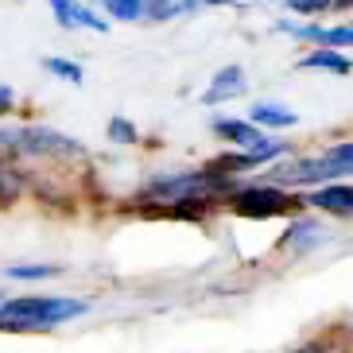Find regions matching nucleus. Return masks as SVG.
Here are the masks:
<instances>
[{
  "label": "nucleus",
  "instance_id": "1",
  "mask_svg": "<svg viewBox=\"0 0 353 353\" xmlns=\"http://www.w3.org/2000/svg\"><path fill=\"white\" fill-rule=\"evenodd\" d=\"M241 179H229L202 159L198 167H171V171H156L148 175L132 194V206H163V202H194V206H214L225 210L229 190Z\"/></svg>",
  "mask_w": 353,
  "mask_h": 353
},
{
  "label": "nucleus",
  "instance_id": "2",
  "mask_svg": "<svg viewBox=\"0 0 353 353\" xmlns=\"http://www.w3.org/2000/svg\"><path fill=\"white\" fill-rule=\"evenodd\" d=\"M0 152L23 159V163H85L90 152L78 136L63 132L54 125H43V121H20V125H0Z\"/></svg>",
  "mask_w": 353,
  "mask_h": 353
},
{
  "label": "nucleus",
  "instance_id": "3",
  "mask_svg": "<svg viewBox=\"0 0 353 353\" xmlns=\"http://www.w3.org/2000/svg\"><path fill=\"white\" fill-rule=\"evenodd\" d=\"M90 314L82 295H8L0 299V330H54Z\"/></svg>",
  "mask_w": 353,
  "mask_h": 353
},
{
  "label": "nucleus",
  "instance_id": "4",
  "mask_svg": "<svg viewBox=\"0 0 353 353\" xmlns=\"http://www.w3.org/2000/svg\"><path fill=\"white\" fill-rule=\"evenodd\" d=\"M225 210L233 218H245V221H280V218L288 221V218H295L299 210H307V198H303L299 190H288V187H280V183L249 175L229 190Z\"/></svg>",
  "mask_w": 353,
  "mask_h": 353
},
{
  "label": "nucleus",
  "instance_id": "5",
  "mask_svg": "<svg viewBox=\"0 0 353 353\" xmlns=\"http://www.w3.org/2000/svg\"><path fill=\"white\" fill-rule=\"evenodd\" d=\"M330 237L334 233H330V225H326L322 214H314V210H299L295 218H288L280 241H276V249L288 252V256H311V252L322 249Z\"/></svg>",
  "mask_w": 353,
  "mask_h": 353
},
{
  "label": "nucleus",
  "instance_id": "6",
  "mask_svg": "<svg viewBox=\"0 0 353 353\" xmlns=\"http://www.w3.org/2000/svg\"><path fill=\"white\" fill-rule=\"evenodd\" d=\"M249 90H252L249 70H245L241 63H225V66H218V70L210 74L206 85L198 90V105H202V109L237 105V101H245V97H249Z\"/></svg>",
  "mask_w": 353,
  "mask_h": 353
},
{
  "label": "nucleus",
  "instance_id": "7",
  "mask_svg": "<svg viewBox=\"0 0 353 353\" xmlns=\"http://www.w3.org/2000/svg\"><path fill=\"white\" fill-rule=\"evenodd\" d=\"M47 12H51L54 28L74 32V35H82V32L105 35L109 28H113V20L97 8L94 0H51V4H47Z\"/></svg>",
  "mask_w": 353,
  "mask_h": 353
},
{
  "label": "nucleus",
  "instance_id": "8",
  "mask_svg": "<svg viewBox=\"0 0 353 353\" xmlns=\"http://www.w3.org/2000/svg\"><path fill=\"white\" fill-rule=\"evenodd\" d=\"M307 210L322 214V218H353V179H334L322 187L307 190Z\"/></svg>",
  "mask_w": 353,
  "mask_h": 353
},
{
  "label": "nucleus",
  "instance_id": "9",
  "mask_svg": "<svg viewBox=\"0 0 353 353\" xmlns=\"http://www.w3.org/2000/svg\"><path fill=\"white\" fill-rule=\"evenodd\" d=\"M245 113L264 132H295L299 128V109H291L288 101H276V97H256V101H249Z\"/></svg>",
  "mask_w": 353,
  "mask_h": 353
},
{
  "label": "nucleus",
  "instance_id": "10",
  "mask_svg": "<svg viewBox=\"0 0 353 353\" xmlns=\"http://www.w3.org/2000/svg\"><path fill=\"white\" fill-rule=\"evenodd\" d=\"M299 70H311V74H330V78H350L353 74V51H342V47H307V51L295 59Z\"/></svg>",
  "mask_w": 353,
  "mask_h": 353
},
{
  "label": "nucleus",
  "instance_id": "11",
  "mask_svg": "<svg viewBox=\"0 0 353 353\" xmlns=\"http://www.w3.org/2000/svg\"><path fill=\"white\" fill-rule=\"evenodd\" d=\"M260 132H264V128L252 125L249 113H218L210 121V136H214L221 148H245V144H252Z\"/></svg>",
  "mask_w": 353,
  "mask_h": 353
},
{
  "label": "nucleus",
  "instance_id": "12",
  "mask_svg": "<svg viewBox=\"0 0 353 353\" xmlns=\"http://www.w3.org/2000/svg\"><path fill=\"white\" fill-rule=\"evenodd\" d=\"M241 152L249 156V163L256 167V171H264V167H272L276 159L291 156V152H295V140H291L288 132H260L256 140H252V144H245Z\"/></svg>",
  "mask_w": 353,
  "mask_h": 353
},
{
  "label": "nucleus",
  "instance_id": "13",
  "mask_svg": "<svg viewBox=\"0 0 353 353\" xmlns=\"http://www.w3.org/2000/svg\"><path fill=\"white\" fill-rule=\"evenodd\" d=\"M202 12V0H144L140 23H175V20H190Z\"/></svg>",
  "mask_w": 353,
  "mask_h": 353
},
{
  "label": "nucleus",
  "instance_id": "14",
  "mask_svg": "<svg viewBox=\"0 0 353 353\" xmlns=\"http://www.w3.org/2000/svg\"><path fill=\"white\" fill-rule=\"evenodd\" d=\"M4 280H16V283H43V280H54L63 276V264H43V260H20V264H4L0 268Z\"/></svg>",
  "mask_w": 353,
  "mask_h": 353
},
{
  "label": "nucleus",
  "instance_id": "15",
  "mask_svg": "<svg viewBox=\"0 0 353 353\" xmlns=\"http://www.w3.org/2000/svg\"><path fill=\"white\" fill-rule=\"evenodd\" d=\"M39 70L51 74L54 82H66V85H82L85 82V66L70 54H43L39 59Z\"/></svg>",
  "mask_w": 353,
  "mask_h": 353
},
{
  "label": "nucleus",
  "instance_id": "16",
  "mask_svg": "<svg viewBox=\"0 0 353 353\" xmlns=\"http://www.w3.org/2000/svg\"><path fill=\"white\" fill-rule=\"evenodd\" d=\"M105 140H109L113 148H140L144 144V132H140V125H136L132 117L113 113L109 121H105Z\"/></svg>",
  "mask_w": 353,
  "mask_h": 353
},
{
  "label": "nucleus",
  "instance_id": "17",
  "mask_svg": "<svg viewBox=\"0 0 353 353\" xmlns=\"http://www.w3.org/2000/svg\"><path fill=\"white\" fill-rule=\"evenodd\" d=\"M94 4L113 23H140V12H144V0H94Z\"/></svg>",
  "mask_w": 353,
  "mask_h": 353
},
{
  "label": "nucleus",
  "instance_id": "18",
  "mask_svg": "<svg viewBox=\"0 0 353 353\" xmlns=\"http://www.w3.org/2000/svg\"><path fill=\"white\" fill-rule=\"evenodd\" d=\"M291 16H311V20H326L338 16V0H280Z\"/></svg>",
  "mask_w": 353,
  "mask_h": 353
},
{
  "label": "nucleus",
  "instance_id": "19",
  "mask_svg": "<svg viewBox=\"0 0 353 353\" xmlns=\"http://www.w3.org/2000/svg\"><path fill=\"white\" fill-rule=\"evenodd\" d=\"M20 109H23V101H20V94H16V85L0 82V125H4V121H16Z\"/></svg>",
  "mask_w": 353,
  "mask_h": 353
},
{
  "label": "nucleus",
  "instance_id": "20",
  "mask_svg": "<svg viewBox=\"0 0 353 353\" xmlns=\"http://www.w3.org/2000/svg\"><path fill=\"white\" fill-rule=\"evenodd\" d=\"M252 4H280V0H202V8H252Z\"/></svg>",
  "mask_w": 353,
  "mask_h": 353
},
{
  "label": "nucleus",
  "instance_id": "21",
  "mask_svg": "<svg viewBox=\"0 0 353 353\" xmlns=\"http://www.w3.org/2000/svg\"><path fill=\"white\" fill-rule=\"evenodd\" d=\"M291 353H342V350H334L330 342H307V345H299V350H291Z\"/></svg>",
  "mask_w": 353,
  "mask_h": 353
},
{
  "label": "nucleus",
  "instance_id": "22",
  "mask_svg": "<svg viewBox=\"0 0 353 353\" xmlns=\"http://www.w3.org/2000/svg\"><path fill=\"white\" fill-rule=\"evenodd\" d=\"M338 16H353V0H338Z\"/></svg>",
  "mask_w": 353,
  "mask_h": 353
},
{
  "label": "nucleus",
  "instance_id": "23",
  "mask_svg": "<svg viewBox=\"0 0 353 353\" xmlns=\"http://www.w3.org/2000/svg\"><path fill=\"white\" fill-rule=\"evenodd\" d=\"M350 334H353V326H350Z\"/></svg>",
  "mask_w": 353,
  "mask_h": 353
},
{
  "label": "nucleus",
  "instance_id": "24",
  "mask_svg": "<svg viewBox=\"0 0 353 353\" xmlns=\"http://www.w3.org/2000/svg\"><path fill=\"white\" fill-rule=\"evenodd\" d=\"M0 299H4V295H0Z\"/></svg>",
  "mask_w": 353,
  "mask_h": 353
}]
</instances>
